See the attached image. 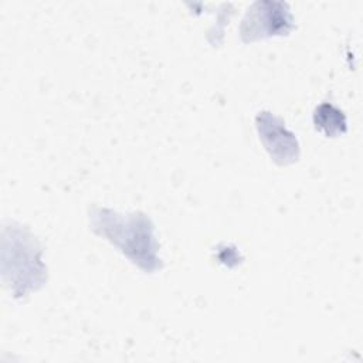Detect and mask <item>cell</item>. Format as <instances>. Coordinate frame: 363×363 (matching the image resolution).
<instances>
[{"label":"cell","mask_w":363,"mask_h":363,"mask_svg":"<svg viewBox=\"0 0 363 363\" xmlns=\"http://www.w3.org/2000/svg\"><path fill=\"white\" fill-rule=\"evenodd\" d=\"M92 230L106 237L115 244L132 262L145 271L159 268L157 244L153 235L150 220L139 213L121 216L112 210L94 208L91 213Z\"/></svg>","instance_id":"1"},{"label":"cell","mask_w":363,"mask_h":363,"mask_svg":"<svg viewBox=\"0 0 363 363\" xmlns=\"http://www.w3.org/2000/svg\"><path fill=\"white\" fill-rule=\"evenodd\" d=\"M292 16L288 6L274 1L254 3L241 21L240 34L244 41L282 35L292 30Z\"/></svg>","instance_id":"2"},{"label":"cell","mask_w":363,"mask_h":363,"mask_svg":"<svg viewBox=\"0 0 363 363\" xmlns=\"http://www.w3.org/2000/svg\"><path fill=\"white\" fill-rule=\"evenodd\" d=\"M257 128L259 139L271 157L279 164H288L298 157V142L292 132H289L281 119L269 112H259L257 116Z\"/></svg>","instance_id":"3"},{"label":"cell","mask_w":363,"mask_h":363,"mask_svg":"<svg viewBox=\"0 0 363 363\" xmlns=\"http://www.w3.org/2000/svg\"><path fill=\"white\" fill-rule=\"evenodd\" d=\"M313 123L316 129L323 130L328 136L346 132V118L342 111L330 104H320L313 112Z\"/></svg>","instance_id":"4"}]
</instances>
